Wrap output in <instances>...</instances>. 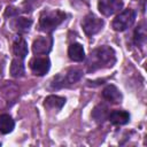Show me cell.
Returning a JSON list of instances; mask_svg holds the SVG:
<instances>
[{"mask_svg": "<svg viewBox=\"0 0 147 147\" xmlns=\"http://www.w3.org/2000/svg\"><path fill=\"white\" fill-rule=\"evenodd\" d=\"M116 62V54L115 51L110 46H100L93 49L86 61L87 70L95 71L101 68H110Z\"/></svg>", "mask_w": 147, "mask_h": 147, "instance_id": "1", "label": "cell"}, {"mask_svg": "<svg viewBox=\"0 0 147 147\" xmlns=\"http://www.w3.org/2000/svg\"><path fill=\"white\" fill-rule=\"evenodd\" d=\"M65 20V14L61 10H47L42 11L39 18V28L41 31L49 32L57 28Z\"/></svg>", "mask_w": 147, "mask_h": 147, "instance_id": "2", "label": "cell"}, {"mask_svg": "<svg viewBox=\"0 0 147 147\" xmlns=\"http://www.w3.org/2000/svg\"><path fill=\"white\" fill-rule=\"evenodd\" d=\"M82 76H83V71L80 69L70 68L65 72L59 74L57 76H55L51 83V86H52V88L65 87V86H69L71 84H75L76 82H78L82 78Z\"/></svg>", "mask_w": 147, "mask_h": 147, "instance_id": "3", "label": "cell"}, {"mask_svg": "<svg viewBox=\"0 0 147 147\" xmlns=\"http://www.w3.org/2000/svg\"><path fill=\"white\" fill-rule=\"evenodd\" d=\"M136 20V11L133 9H124L113 21L111 26L115 31H125L129 29Z\"/></svg>", "mask_w": 147, "mask_h": 147, "instance_id": "4", "label": "cell"}, {"mask_svg": "<svg viewBox=\"0 0 147 147\" xmlns=\"http://www.w3.org/2000/svg\"><path fill=\"white\" fill-rule=\"evenodd\" d=\"M103 25H105L103 20L96 17L93 14H87L82 21V28L85 34L88 37H92L95 33H98L103 28Z\"/></svg>", "mask_w": 147, "mask_h": 147, "instance_id": "5", "label": "cell"}, {"mask_svg": "<svg viewBox=\"0 0 147 147\" xmlns=\"http://www.w3.org/2000/svg\"><path fill=\"white\" fill-rule=\"evenodd\" d=\"M123 7L122 0H99L98 1V9L105 16L114 15L115 13L119 11Z\"/></svg>", "mask_w": 147, "mask_h": 147, "instance_id": "6", "label": "cell"}, {"mask_svg": "<svg viewBox=\"0 0 147 147\" xmlns=\"http://www.w3.org/2000/svg\"><path fill=\"white\" fill-rule=\"evenodd\" d=\"M30 69L31 71L33 72V75L36 76H44L45 74L48 72L49 68H51V61L47 56H44V57H33L30 63Z\"/></svg>", "mask_w": 147, "mask_h": 147, "instance_id": "7", "label": "cell"}, {"mask_svg": "<svg viewBox=\"0 0 147 147\" xmlns=\"http://www.w3.org/2000/svg\"><path fill=\"white\" fill-rule=\"evenodd\" d=\"M52 38L51 37H39L32 44V51L36 55L47 54L52 49Z\"/></svg>", "mask_w": 147, "mask_h": 147, "instance_id": "8", "label": "cell"}, {"mask_svg": "<svg viewBox=\"0 0 147 147\" xmlns=\"http://www.w3.org/2000/svg\"><path fill=\"white\" fill-rule=\"evenodd\" d=\"M102 98L111 103H119L123 99L121 91L115 85H108L102 91Z\"/></svg>", "mask_w": 147, "mask_h": 147, "instance_id": "9", "label": "cell"}, {"mask_svg": "<svg viewBox=\"0 0 147 147\" xmlns=\"http://www.w3.org/2000/svg\"><path fill=\"white\" fill-rule=\"evenodd\" d=\"M107 119L114 125H124L130 121V114L125 110H113L109 113Z\"/></svg>", "mask_w": 147, "mask_h": 147, "instance_id": "10", "label": "cell"}, {"mask_svg": "<svg viewBox=\"0 0 147 147\" xmlns=\"http://www.w3.org/2000/svg\"><path fill=\"white\" fill-rule=\"evenodd\" d=\"M13 53L18 59H24L28 55V44L22 37H17L13 42Z\"/></svg>", "mask_w": 147, "mask_h": 147, "instance_id": "11", "label": "cell"}, {"mask_svg": "<svg viewBox=\"0 0 147 147\" xmlns=\"http://www.w3.org/2000/svg\"><path fill=\"white\" fill-rule=\"evenodd\" d=\"M68 55H69L70 60L75 61V62H80L85 59V51L80 44L74 42L68 48Z\"/></svg>", "mask_w": 147, "mask_h": 147, "instance_id": "12", "label": "cell"}, {"mask_svg": "<svg viewBox=\"0 0 147 147\" xmlns=\"http://www.w3.org/2000/svg\"><path fill=\"white\" fill-rule=\"evenodd\" d=\"M92 118L96 122V123H102L105 122L107 118H108V115H109V109L106 105L103 103H100L98 106L94 107V109L92 110Z\"/></svg>", "mask_w": 147, "mask_h": 147, "instance_id": "13", "label": "cell"}, {"mask_svg": "<svg viewBox=\"0 0 147 147\" xmlns=\"http://www.w3.org/2000/svg\"><path fill=\"white\" fill-rule=\"evenodd\" d=\"M15 122L8 114H1L0 115V132L2 134L10 133L14 130Z\"/></svg>", "mask_w": 147, "mask_h": 147, "instance_id": "14", "label": "cell"}, {"mask_svg": "<svg viewBox=\"0 0 147 147\" xmlns=\"http://www.w3.org/2000/svg\"><path fill=\"white\" fill-rule=\"evenodd\" d=\"M65 103V98L59 95H49L45 99L44 106L49 109H61Z\"/></svg>", "mask_w": 147, "mask_h": 147, "instance_id": "15", "label": "cell"}, {"mask_svg": "<svg viewBox=\"0 0 147 147\" xmlns=\"http://www.w3.org/2000/svg\"><path fill=\"white\" fill-rule=\"evenodd\" d=\"M31 25H32V20L26 18V17H17V18H15V21L13 22L14 29H15L17 32H20V33L28 32L29 29L31 28Z\"/></svg>", "mask_w": 147, "mask_h": 147, "instance_id": "16", "label": "cell"}, {"mask_svg": "<svg viewBox=\"0 0 147 147\" xmlns=\"http://www.w3.org/2000/svg\"><path fill=\"white\" fill-rule=\"evenodd\" d=\"M24 74H25V69H24L22 59H18V57L14 59L10 64V75L15 78H20V77H23Z\"/></svg>", "mask_w": 147, "mask_h": 147, "instance_id": "17", "label": "cell"}, {"mask_svg": "<svg viewBox=\"0 0 147 147\" xmlns=\"http://www.w3.org/2000/svg\"><path fill=\"white\" fill-rule=\"evenodd\" d=\"M146 37H147V33H146V28H145V24L141 23L140 25H138V28L134 30V36H133V41L137 46H142L145 42H146Z\"/></svg>", "mask_w": 147, "mask_h": 147, "instance_id": "18", "label": "cell"}, {"mask_svg": "<svg viewBox=\"0 0 147 147\" xmlns=\"http://www.w3.org/2000/svg\"><path fill=\"white\" fill-rule=\"evenodd\" d=\"M18 14V10L16 9V8H13V7H7V9H6V13H5V15L6 16H14V15H17Z\"/></svg>", "mask_w": 147, "mask_h": 147, "instance_id": "19", "label": "cell"}]
</instances>
